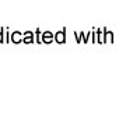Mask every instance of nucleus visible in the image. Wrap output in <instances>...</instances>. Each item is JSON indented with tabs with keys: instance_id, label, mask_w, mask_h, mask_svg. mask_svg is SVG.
<instances>
[{
	"instance_id": "1",
	"label": "nucleus",
	"mask_w": 119,
	"mask_h": 120,
	"mask_svg": "<svg viewBox=\"0 0 119 120\" xmlns=\"http://www.w3.org/2000/svg\"><path fill=\"white\" fill-rule=\"evenodd\" d=\"M44 39H45V42H52V39H53V36H52V34L51 32H45L44 34Z\"/></svg>"
},
{
	"instance_id": "2",
	"label": "nucleus",
	"mask_w": 119,
	"mask_h": 120,
	"mask_svg": "<svg viewBox=\"0 0 119 120\" xmlns=\"http://www.w3.org/2000/svg\"><path fill=\"white\" fill-rule=\"evenodd\" d=\"M56 41H58L59 43H63V42H64V38H63V32H59V34H56Z\"/></svg>"
},
{
	"instance_id": "3",
	"label": "nucleus",
	"mask_w": 119,
	"mask_h": 120,
	"mask_svg": "<svg viewBox=\"0 0 119 120\" xmlns=\"http://www.w3.org/2000/svg\"><path fill=\"white\" fill-rule=\"evenodd\" d=\"M18 36H20L18 34H14V38H13V39H14V42H18V41H20V38H18Z\"/></svg>"
}]
</instances>
